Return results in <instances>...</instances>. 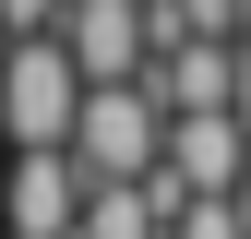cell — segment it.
Instances as JSON below:
<instances>
[{
	"instance_id": "5",
	"label": "cell",
	"mask_w": 251,
	"mask_h": 239,
	"mask_svg": "<svg viewBox=\"0 0 251 239\" xmlns=\"http://www.w3.org/2000/svg\"><path fill=\"white\" fill-rule=\"evenodd\" d=\"M72 239H155V203H144V179H132V191H84Z\"/></svg>"
},
{
	"instance_id": "8",
	"label": "cell",
	"mask_w": 251,
	"mask_h": 239,
	"mask_svg": "<svg viewBox=\"0 0 251 239\" xmlns=\"http://www.w3.org/2000/svg\"><path fill=\"white\" fill-rule=\"evenodd\" d=\"M227 227H239V239H251V167H239V191H227Z\"/></svg>"
},
{
	"instance_id": "4",
	"label": "cell",
	"mask_w": 251,
	"mask_h": 239,
	"mask_svg": "<svg viewBox=\"0 0 251 239\" xmlns=\"http://www.w3.org/2000/svg\"><path fill=\"white\" fill-rule=\"evenodd\" d=\"M84 179L72 156H0V239H72Z\"/></svg>"
},
{
	"instance_id": "1",
	"label": "cell",
	"mask_w": 251,
	"mask_h": 239,
	"mask_svg": "<svg viewBox=\"0 0 251 239\" xmlns=\"http://www.w3.org/2000/svg\"><path fill=\"white\" fill-rule=\"evenodd\" d=\"M155 132H168V120H155L144 84H96V96L72 108V143H60V156H72L84 191H132V179H155Z\"/></svg>"
},
{
	"instance_id": "7",
	"label": "cell",
	"mask_w": 251,
	"mask_h": 239,
	"mask_svg": "<svg viewBox=\"0 0 251 239\" xmlns=\"http://www.w3.org/2000/svg\"><path fill=\"white\" fill-rule=\"evenodd\" d=\"M227 132H239V143H251V48H239V60H227Z\"/></svg>"
},
{
	"instance_id": "6",
	"label": "cell",
	"mask_w": 251,
	"mask_h": 239,
	"mask_svg": "<svg viewBox=\"0 0 251 239\" xmlns=\"http://www.w3.org/2000/svg\"><path fill=\"white\" fill-rule=\"evenodd\" d=\"M60 12H72V0H0V48L12 36H60Z\"/></svg>"
},
{
	"instance_id": "2",
	"label": "cell",
	"mask_w": 251,
	"mask_h": 239,
	"mask_svg": "<svg viewBox=\"0 0 251 239\" xmlns=\"http://www.w3.org/2000/svg\"><path fill=\"white\" fill-rule=\"evenodd\" d=\"M72 108H84V84L60 60V36H12L0 48V143L12 156H60L72 143Z\"/></svg>"
},
{
	"instance_id": "9",
	"label": "cell",
	"mask_w": 251,
	"mask_h": 239,
	"mask_svg": "<svg viewBox=\"0 0 251 239\" xmlns=\"http://www.w3.org/2000/svg\"><path fill=\"white\" fill-rule=\"evenodd\" d=\"M227 24H239V48H251V0H227Z\"/></svg>"
},
{
	"instance_id": "3",
	"label": "cell",
	"mask_w": 251,
	"mask_h": 239,
	"mask_svg": "<svg viewBox=\"0 0 251 239\" xmlns=\"http://www.w3.org/2000/svg\"><path fill=\"white\" fill-rule=\"evenodd\" d=\"M60 60H72L84 96H96V84H144V60H155L144 0H72V12H60Z\"/></svg>"
}]
</instances>
